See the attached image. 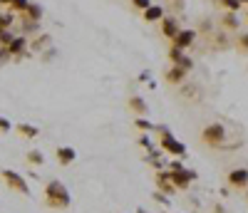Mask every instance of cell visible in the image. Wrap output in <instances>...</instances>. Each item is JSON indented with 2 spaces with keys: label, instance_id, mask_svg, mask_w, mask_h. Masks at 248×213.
<instances>
[{
  "label": "cell",
  "instance_id": "cell-1",
  "mask_svg": "<svg viewBox=\"0 0 248 213\" xmlns=\"http://www.w3.org/2000/svg\"><path fill=\"white\" fill-rule=\"evenodd\" d=\"M45 203L50 208H70L72 198H70V191L62 181H50L45 186Z\"/></svg>",
  "mask_w": 248,
  "mask_h": 213
},
{
  "label": "cell",
  "instance_id": "cell-2",
  "mask_svg": "<svg viewBox=\"0 0 248 213\" xmlns=\"http://www.w3.org/2000/svg\"><path fill=\"white\" fill-rule=\"evenodd\" d=\"M201 139H203V144H209L214 149H221L223 141H226V126L223 124H209L201 132Z\"/></svg>",
  "mask_w": 248,
  "mask_h": 213
},
{
  "label": "cell",
  "instance_id": "cell-3",
  "mask_svg": "<svg viewBox=\"0 0 248 213\" xmlns=\"http://www.w3.org/2000/svg\"><path fill=\"white\" fill-rule=\"evenodd\" d=\"M159 146L164 149L167 154H171V156H176V159H181V156H186V146L171 134V132H167V134H159Z\"/></svg>",
  "mask_w": 248,
  "mask_h": 213
},
{
  "label": "cell",
  "instance_id": "cell-4",
  "mask_svg": "<svg viewBox=\"0 0 248 213\" xmlns=\"http://www.w3.org/2000/svg\"><path fill=\"white\" fill-rule=\"evenodd\" d=\"M0 176H3V181H5V186H8V188L20 191L23 196H30V186H28L25 176H20L17 171H10V168H3V171H0Z\"/></svg>",
  "mask_w": 248,
  "mask_h": 213
},
{
  "label": "cell",
  "instance_id": "cell-5",
  "mask_svg": "<svg viewBox=\"0 0 248 213\" xmlns=\"http://www.w3.org/2000/svg\"><path fill=\"white\" fill-rule=\"evenodd\" d=\"M199 179V174L194 171V168H181V171H171V181H174V186L176 188H189L194 181Z\"/></svg>",
  "mask_w": 248,
  "mask_h": 213
},
{
  "label": "cell",
  "instance_id": "cell-6",
  "mask_svg": "<svg viewBox=\"0 0 248 213\" xmlns=\"http://www.w3.org/2000/svg\"><path fill=\"white\" fill-rule=\"evenodd\" d=\"M156 186L161 194H167V196H174L176 194V186L171 181V171L169 168H161V171H156Z\"/></svg>",
  "mask_w": 248,
  "mask_h": 213
},
{
  "label": "cell",
  "instance_id": "cell-7",
  "mask_svg": "<svg viewBox=\"0 0 248 213\" xmlns=\"http://www.w3.org/2000/svg\"><path fill=\"white\" fill-rule=\"evenodd\" d=\"M196 42V30H191V28H184L176 37H174V47H181V50H186V47H191Z\"/></svg>",
  "mask_w": 248,
  "mask_h": 213
},
{
  "label": "cell",
  "instance_id": "cell-8",
  "mask_svg": "<svg viewBox=\"0 0 248 213\" xmlns=\"http://www.w3.org/2000/svg\"><path fill=\"white\" fill-rule=\"evenodd\" d=\"M229 183L236 186V188H248V168H243V166L233 168L229 174Z\"/></svg>",
  "mask_w": 248,
  "mask_h": 213
},
{
  "label": "cell",
  "instance_id": "cell-9",
  "mask_svg": "<svg viewBox=\"0 0 248 213\" xmlns=\"http://www.w3.org/2000/svg\"><path fill=\"white\" fill-rule=\"evenodd\" d=\"M28 47H30V45H28V37H25V35H17L10 45H8V52H10L13 57H23Z\"/></svg>",
  "mask_w": 248,
  "mask_h": 213
},
{
  "label": "cell",
  "instance_id": "cell-10",
  "mask_svg": "<svg viewBox=\"0 0 248 213\" xmlns=\"http://www.w3.org/2000/svg\"><path fill=\"white\" fill-rule=\"evenodd\" d=\"M161 32H164V37L174 40V37L181 32V28H179V23H176V17H164V20H161Z\"/></svg>",
  "mask_w": 248,
  "mask_h": 213
},
{
  "label": "cell",
  "instance_id": "cell-11",
  "mask_svg": "<svg viewBox=\"0 0 248 213\" xmlns=\"http://www.w3.org/2000/svg\"><path fill=\"white\" fill-rule=\"evenodd\" d=\"M75 159H77V152H75L72 146H60V149H57V161H60L62 166H72Z\"/></svg>",
  "mask_w": 248,
  "mask_h": 213
},
{
  "label": "cell",
  "instance_id": "cell-12",
  "mask_svg": "<svg viewBox=\"0 0 248 213\" xmlns=\"http://www.w3.org/2000/svg\"><path fill=\"white\" fill-rule=\"evenodd\" d=\"M164 17H167V15H164L161 5H152V8L144 10V20H147V23H159V20H164Z\"/></svg>",
  "mask_w": 248,
  "mask_h": 213
},
{
  "label": "cell",
  "instance_id": "cell-13",
  "mask_svg": "<svg viewBox=\"0 0 248 213\" xmlns=\"http://www.w3.org/2000/svg\"><path fill=\"white\" fill-rule=\"evenodd\" d=\"M167 79H169L171 84H181V82L186 79V70H184V67H179V65H174V67L167 72Z\"/></svg>",
  "mask_w": 248,
  "mask_h": 213
},
{
  "label": "cell",
  "instance_id": "cell-14",
  "mask_svg": "<svg viewBox=\"0 0 248 213\" xmlns=\"http://www.w3.org/2000/svg\"><path fill=\"white\" fill-rule=\"evenodd\" d=\"M221 25H223L226 30H236V28H241V20H238L236 13H226V15L221 17Z\"/></svg>",
  "mask_w": 248,
  "mask_h": 213
},
{
  "label": "cell",
  "instance_id": "cell-15",
  "mask_svg": "<svg viewBox=\"0 0 248 213\" xmlns=\"http://www.w3.org/2000/svg\"><path fill=\"white\" fill-rule=\"evenodd\" d=\"M17 132H20V137H25V139H37L40 137V129L32 126V124H17Z\"/></svg>",
  "mask_w": 248,
  "mask_h": 213
},
{
  "label": "cell",
  "instance_id": "cell-16",
  "mask_svg": "<svg viewBox=\"0 0 248 213\" xmlns=\"http://www.w3.org/2000/svg\"><path fill=\"white\" fill-rule=\"evenodd\" d=\"M129 109L137 112L139 117H144V114H147V102H144L141 97H132V99H129Z\"/></svg>",
  "mask_w": 248,
  "mask_h": 213
},
{
  "label": "cell",
  "instance_id": "cell-17",
  "mask_svg": "<svg viewBox=\"0 0 248 213\" xmlns=\"http://www.w3.org/2000/svg\"><path fill=\"white\" fill-rule=\"evenodd\" d=\"M28 164L30 166H43L45 164V154L37 152V149H30V152H28Z\"/></svg>",
  "mask_w": 248,
  "mask_h": 213
},
{
  "label": "cell",
  "instance_id": "cell-18",
  "mask_svg": "<svg viewBox=\"0 0 248 213\" xmlns=\"http://www.w3.org/2000/svg\"><path fill=\"white\" fill-rule=\"evenodd\" d=\"M15 20H17V13H13V10L0 13V28H15Z\"/></svg>",
  "mask_w": 248,
  "mask_h": 213
},
{
  "label": "cell",
  "instance_id": "cell-19",
  "mask_svg": "<svg viewBox=\"0 0 248 213\" xmlns=\"http://www.w3.org/2000/svg\"><path fill=\"white\" fill-rule=\"evenodd\" d=\"M15 37H17V32H15L13 28H0V45H5V47H8Z\"/></svg>",
  "mask_w": 248,
  "mask_h": 213
},
{
  "label": "cell",
  "instance_id": "cell-20",
  "mask_svg": "<svg viewBox=\"0 0 248 213\" xmlns=\"http://www.w3.org/2000/svg\"><path fill=\"white\" fill-rule=\"evenodd\" d=\"M25 17H30V20H37V23H40V20H43V8H40L37 3H30L28 5V10L23 13Z\"/></svg>",
  "mask_w": 248,
  "mask_h": 213
},
{
  "label": "cell",
  "instance_id": "cell-21",
  "mask_svg": "<svg viewBox=\"0 0 248 213\" xmlns=\"http://www.w3.org/2000/svg\"><path fill=\"white\" fill-rule=\"evenodd\" d=\"M20 25H23V32H37L40 30V23L37 20H30V17H20Z\"/></svg>",
  "mask_w": 248,
  "mask_h": 213
},
{
  "label": "cell",
  "instance_id": "cell-22",
  "mask_svg": "<svg viewBox=\"0 0 248 213\" xmlns=\"http://www.w3.org/2000/svg\"><path fill=\"white\" fill-rule=\"evenodd\" d=\"M134 126H137L139 132H156V124H152L149 119H144V117H137Z\"/></svg>",
  "mask_w": 248,
  "mask_h": 213
},
{
  "label": "cell",
  "instance_id": "cell-23",
  "mask_svg": "<svg viewBox=\"0 0 248 213\" xmlns=\"http://www.w3.org/2000/svg\"><path fill=\"white\" fill-rule=\"evenodd\" d=\"M28 5H30V0H10V10L13 13H17V15H23L25 10H28Z\"/></svg>",
  "mask_w": 248,
  "mask_h": 213
},
{
  "label": "cell",
  "instance_id": "cell-24",
  "mask_svg": "<svg viewBox=\"0 0 248 213\" xmlns=\"http://www.w3.org/2000/svg\"><path fill=\"white\" fill-rule=\"evenodd\" d=\"M179 92H181V97L191 99V97H196V94H199V84H181Z\"/></svg>",
  "mask_w": 248,
  "mask_h": 213
},
{
  "label": "cell",
  "instance_id": "cell-25",
  "mask_svg": "<svg viewBox=\"0 0 248 213\" xmlns=\"http://www.w3.org/2000/svg\"><path fill=\"white\" fill-rule=\"evenodd\" d=\"M50 42H52V40H50V35H43V37H37V40L32 42V45H30V47H32L35 52H40V50H45V47L50 45Z\"/></svg>",
  "mask_w": 248,
  "mask_h": 213
},
{
  "label": "cell",
  "instance_id": "cell-26",
  "mask_svg": "<svg viewBox=\"0 0 248 213\" xmlns=\"http://www.w3.org/2000/svg\"><path fill=\"white\" fill-rule=\"evenodd\" d=\"M221 8H226L229 13H238L241 10V0H218Z\"/></svg>",
  "mask_w": 248,
  "mask_h": 213
},
{
  "label": "cell",
  "instance_id": "cell-27",
  "mask_svg": "<svg viewBox=\"0 0 248 213\" xmlns=\"http://www.w3.org/2000/svg\"><path fill=\"white\" fill-rule=\"evenodd\" d=\"M139 146H144L147 152H154V149H156V146H154V141H152L147 134H141V137H139Z\"/></svg>",
  "mask_w": 248,
  "mask_h": 213
},
{
  "label": "cell",
  "instance_id": "cell-28",
  "mask_svg": "<svg viewBox=\"0 0 248 213\" xmlns=\"http://www.w3.org/2000/svg\"><path fill=\"white\" fill-rule=\"evenodd\" d=\"M176 65H179V67H184L186 72H189V70H194V60H191V57H186V55H184V57H181V60L176 62Z\"/></svg>",
  "mask_w": 248,
  "mask_h": 213
},
{
  "label": "cell",
  "instance_id": "cell-29",
  "mask_svg": "<svg viewBox=\"0 0 248 213\" xmlns=\"http://www.w3.org/2000/svg\"><path fill=\"white\" fill-rule=\"evenodd\" d=\"M152 196H154V201H156V203H161V206H169V196H167V194H161V191H159V188L154 191V194H152Z\"/></svg>",
  "mask_w": 248,
  "mask_h": 213
},
{
  "label": "cell",
  "instance_id": "cell-30",
  "mask_svg": "<svg viewBox=\"0 0 248 213\" xmlns=\"http://www.w3.org/2000/svg\"><path fill=\"white\" fill-rule=\"evenodd\" d=\"M181 57H184V50H181V47H171V50H169V60L174 62V65H176Z\"/></svg>",
  "mask_w": 248,
  "mask_h": 213
},
{
  "label": "cell",
  "instance_id": "cell-31",
  "mask_svg": "<svg viewBox=\"0 0 248 213\" xmlns=\"http://www.w3.org/2000/svg\"><path fill=\"white\" fill-rule=\"evenodd\" d=\"M132 3H134V8H139L141 13H144V10H147V8H152V5H154V3H152V0H132Z\"/></svg>",
  "mask_w": 248,
  "mask_h": 213
},
{
  "label": "cell",
  "instance_id": "cell-32",
  "mask_svg": "<svg viewBox=\"0 0 248 213\" xmlns=\"http://www.w3.org/2000/svg\"><path fill=\"white\" fill-rule=\"evenodd\" d=\"M238 47L248 52V32H241V35H238Z\"/></svg>",
  "mask_w": 248,
  "mask_h": 213
},
{
  "label": "cell",
  "instance_id": "cell-33",
  "mask_svg": "<svg viewBox=\"0 0 248 213\" xmlns=\"http://www.w3.org/2000/svg\"><path fill=\"white\" fill-rule=\"evenodd\" d=\"M167 168H169V171H181L184 164H181V159H174L171 164H167Z\"/></svg>",
  "mask_w": 248,
  "mask_h": 213
},
{
  "label": "cell",
  "instance_id": "cell-34",
  "mask_svg": "<svg viewBox=\"0 0 248 213\" xmlns=\"http://www.w3.org/2000/svg\"><path fill=\"white\" fill-rule=\"evenodd\" d=\"M10 129H13V124H10V122H8L5 117H0V132L5 134V132H10Z\"/></svg>",
  "mask_w": 248,
  "mask_h": 213
},
{
  "label": "cell",
  "instance_id": "cell-35",
  "mask_svg": "<svg viewBox=\"0 0 248 213\" xmlns=\"http://www.w3.org/2000/svg\"><path fill=\"white\" fill-rule=\"evenodd\" d=\"M0 5H10V0H0Z\"/></svg>",
  "mask_w": 248,
  "mask_h": 213
},
{
  "label": "cell",
  "instance_id": "cell-36",
  "mask_svg": "<svg viewBox=\"0 0 248 213\" xmlns=\"http://www.w3.org/2000/svg\"><path fill=\"white\" fill-rule=\"evenodd\" d=\"M241 5H248V0H241Z\"/></svg>",
  "mask_w": 248,
  "mask_h": 213
},
{
  "label": "cell",
  "instance_id": "cell-37",
  "mask_svg": "<svg viewBox=\"0 0 248 213\" xmlns=\"http://www.w3.org/2000/svg\"><path fill=\"white\" fill-rule=\"evenodd\" d=\"M246 194H248V188H246Z\"/></svg>",
  "mask_w": 248,
  "mask_h": 213
}]
</instances>
